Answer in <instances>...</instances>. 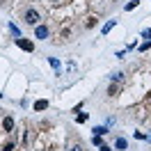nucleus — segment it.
Instances as JSON below:
<instances>
[{"mask_svg":"<svg viewBox=\"0 0 151 151\" xmlns=\"http://www.w3.org/2000/svg\"><path fill=\"white\" fill-rule=\"evenodd\" d=\"M23 21H25L28 25H39V23H41V14H39L35 7H28V9L23 12Z\"/></svg>","mask_w":151,"mask_h":151,"instance_id":"nucleus-1","label":"nucleus"},{"mask_svg":"<svg viewBox=\"0 0 151 151\" xmlns=\"http://www.w3.org/2000/svg\"><path fill=\"white\" fill-rule=\"evenodd\" d=\"M16 46H19L21 50H25V53H32V50H35V41H30V39L19 37V39H16Z\"/></svg>","mask_w":151,"mask_h":151,"instance_id":"nucleus-2","label":"nucleus"},{"mask_svg":"<svg viewBox=\"0 0 151 151\" xmlns=\"http://www.w3.org/2000/svg\"><path fill=\"white\" fill-rule=\"evenodd\" d=\"M48 35H50L48 25H44V23L35 25V39H48Z\"/></svg>","mask_w":151,"mask_h":151,"instance_id":"nucleus-3","label":"nucleus"},{"mask_svg":"<svg viewBox=\"0 0 151 151\" xmlns=\"http://www.w3.org/2000/svg\"><path fill=\"white\" fill-rule=\"evenodd\" d=\"M114 149L117 151H126L128 149V142L124 140V137H117V140H114Z\"/></svg>","mask_w":151,"mask_h":151,"instance_id":"nucleus-4","label":"nucleus"},{"mask_svg":"<svg viewBox=\"0 0 151 151\" xmlns=\"http://www.w3.org/2000/svg\"><path fill=\"white\" fill-rule=\"evenodd\" d=\"M2 128H5L7 133L14 131V119H12V117H5V119H2Z\"/></svg>","mask_w":151,"mask_h":151,"instance_id":"nucleus-5","label":"nucleus"},{"mask_svg":"<svg viewBox=\"0 0 151 151\" xmlns=\"http://www.w3.org/2000/svg\"><path fill=\"white\" fill-rule=\"evenodd\" d=\"M48 108V101H37L35 103V110H46Z\"/></svg>","mask_w":151,"mask_h":151,"instance_id":"nucleus-6","label":"nucleus"},{"mask_svg":"<svg viewBox=\"0 0 151 151\" xmlns=\"http://www.w3.org/2000/svg\"><path fill=\"white\" fill-rule=\"evenodd\" d=\"M110 78H112L114 83H119V80H124V73H122V71H114V73L110 76Z\"/></svg>","mask_w":151,"mask_h":151,"instance_id":"nucleus-7","label":"nucleus"},{"mask_svg":"<svg viewBox=\"0 0 151 151\" xmlns=\"http://www.w3.org/2000/svg\"><path fill=\"white\" fill-rule=\"evenodd\" d=\"M9 30H12V35H14V37H16V39L21 37V30L16 28V25H14V23H9Z\"/></svg>","mask_w":151,"mask_h":151,"instance_id":"nucleus-8","label":"nucleus"},{"mask_svg":"<svg viewBox=\"0 0 151 151\" xmlns=\"http://www.w3.org/2000/svg\"><path fill=\"white\" fill-rule=\"evenodd\" d=\"M94 133H96V135H105V133H108V128H105V126H96Z\"/></svg>","mask_w":151,"mask_h":151,"instance_id":"nucleus-9","label":"nucleus"},{"mask_svg":"<svg viewBox=\"0 0 151 151\" xmlns=\"http://www.w3.org/2000/svg\"><path fill=\"white\" fill-rule=\"evenodd\" d=\"M78 124H83V122H87V112H83V114H78V119H76Z\"/></svg>","mask_w":151,"mask_h":151,"instance_id":"nucleus-10","label":"nucleus"},{"mask_svg":"<svg viewBox=\"0 0 151 151\" xmlns=\"http://www.w3.org/2000/svg\"><path fill=\"white\" fill-rule=\"evenodd\" d=\"M135 7H137V0H133V2H128V5H126V9H135Z\"/></svg>","mask_w":151,"mask_h":151,"instance_id":"nucleus-11","label":"nucleus"},{"mask_svg":"<svg viewBox=\"0 0 151 151\" xmlns=\"http://www.w3.org/2000/svg\"><path fill=\"white\" fill-rule=\"evenodd\" d=\"M96 23H99V21H96V19H89V21H87V28H94Z\"/></svg>","mask_w":151,"mask_h":151,"instance_id":"nucleus-12","label":"nucleus"},{"mask_svg":"<svg viewBox=\"0 0 151 151\" xmlns=\"http://www.w3.org/2000/svg\"><path fill=\"white\" fill-rule=\"evenodd\" d=\"M112 25H114V21H110V23H108V25L103 28V35H105V32H110V28H112Z\"/></svg>","mask_w":151,"mask_h":151,"instance_id":"nucleus-13","label":"nucleus"},{"mask_svg":"<svg viewBox=\"0 0 151 151\" xmlns=\"http://www.w3.org/2000/svg\"><path fill=\"white\" fill-rule=\"evenodd\" d=\"M142 37H144V39H151V30H144V32H142Z\"/></svg>","mask_w":151,"mask_h":151,"instance_id":"nucleus-14","label":"nucleus"},{"mask_svg":"<svg viewBox=\"0 0 151 151\" xmlns=\"http://www.w3.org/2000/svg\"><path fill=\"white\" fill-rule=\"evenodd\" d=\"M147 48H151V41H147V44H142V46H140V50H147Z\"/></svg>","mask_w":151,"mask_h":151,"instance_id":"nucleus-15","label":"nucleus"},{"mask_svg":"<svg viewBox=\"0 0 151 151\" xmlns=\"http://www.w3.org/2000/svg\"><path fill=\"white\" fill-rule=\"evenodd\" d=\"M101 151H112V149H110L108 144H103V147H101Z\"/></svg>","mask_w":151,"mask_h":151,"instance_id":"nucleus-16","label":"nucleus"},{"mask_svg":"<svg viewBox=\"0 0 151 151\" xmlns=\"http://www.w3.org/2000/svg\"><path fill=\"white\" fill-rule=\"evenodd\" d=\"M71 151H80V144H76V147H73V149H71Z\"/></svg>","mask_w":151,"mask_h":151,"instance_id":"nucleus-17","label":"nucleus"},{"mask_svg":"<svg viewBox=\"0 0 151 151\" xmlns=\"http://www.w3.org/2000/svg\"><path fill=\"white\" fill-rule=\"evenodd\" d=\"M0 99H2V94H0Z\"/></svg>","mask_w":151,"mask_h":151,"instance_id":"nucleus-18","label":"nucleus"}]
</instances>
